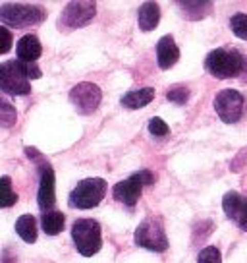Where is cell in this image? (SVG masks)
<instances>
[{"label":"cell","mask_w":247,"mask_h":263,"mask_svg":"<svg viewBox=\"0 0 247 263\" xmlns=\"http://www.w3.org/2000/svg\"><path fill=\"white\" fill-rule=\"evenodd\" d=\"M160 20V8L157 2H143L137 12V22H139L141 31H153Z\"/></svg>","instance_id":"obj_14"},{"label":"cell","mask_w":247,"mask_h":263,"mask_svg":"<svg viewBox=\"0 0 247 263\" xmlns=\"http://www.w3.org/2000/svg\"><path fill=\"white\" fill-rule=\"evenodd\" d=\"M180 58V49L178 45L174 43V39L170 35H164L160 41L157 43V62L162 70L172 68Z\"/></svg>","instance_id":"obj_12"},{"label":"cell","mask_w":247,"mask_h":263,"mask_svg":"<svg viewBox=\"0 0 247 263\" xmlns=\"http://www.w3.org/2000/svg\"><path fill=\"white\" fill-rule=\"evenodd\" d=\"M153 182H155V176H153L151 171H139L133 176H130L128 180L118 182L112 192H114V197L118 201H122L123 205L128 207H133L139 199L143 186H149Z\"/></svg>","instance_id":"obj_7"},{"label":"cell","mask_w":247,"mask_h":263,"mask_svg":"<svg viewBox=\"0 0 247 263\" xmlns=\"http://www.w3.org/2000/svg\"><path fill=\"white\" fill-rule=\"evenodd\" d=\"M0 89L8 95H27L31 91L19 60H8L0 64Z\"/></svg>","instance_id":"obj_5"},{"label":"cell","mask_w":247,"mask_h":263,"mask_svg":"<svg viewBox=\"0 0 247 263\" xmlns=\"http://www.w3.org/2000/svg\"><path fill=\"white\" fill-rule=\"evenodd\" d=\"M17 120V112L14 105L0 97V128H12Z\"/></svg>","instance_id":"obj_21"},{"label":"cell","mask_w":247,"mask_h":263,"mask_svg":"<svg viewBox=\"0 0 247 263\" xmlns=\"http://www.w3.org/2000/svg\"><path fill=\"white\" fill-rule=\"evenodd\" d=\"M72 238L77 248V252L85 257L95 255L102 246L100 238V224L93 219H79L72 227Z\"/></svg>","instance_id":"obj_3"},{"label":"cell","mask_w":247,"mask_h":263,"mask_svg":"<svg viewBox=\"0 0 247 263\" xmlns=\"http://www.w3.org/2000/svg\"><path fill=\"white\" fill-rule=\"evenodd\" d=\"M17 201V194L12 188L10 176H0V209L12 207Z\"/></svg>","instance_id":"obj_20"},{"label":"cell","mask_w":247,"mask_h":263,"mask_svg":"<svg viewBox=\"0 0 247 263\" xmlns=\"http://www.w3.org/2000/svg\"><path fill=\"white\" fill-rule=\"evenodd\" d=\"M149 132L153 134V136H157V138H162L168 134V124L162 120V118H153L151 122H149Z\"/></svg>","instance_id":"obj_25"},{"label":"cell","mask_w":247,"mask_h":263,"mask_svg":"<svg viewBox=\"0 0 247 263\" xmlns=\"http://www.w3.org/2000/svg\"><path fill=\"white\" fill-rule=\"evenodd\" d=\"M188 97H190V89L183 87V85H174L172 89L166 91V99L170 103H176V105H183L188 101Z\"/></svg>","instance_id":"obj_22"},{"label":"cell","mask_w":247,"mask_h":263,"mask_svg":"<svg viewBox=\"0 0 247 263\" xmlns=\"http://www.w3.org/2000/svg\"><path fill=\"white\" fill-rule=\"evenodd\" d=\"M100 87L91 82L77 83L74 89L70 91V103L75 107L79 115H93L100 105Z\"/></svg>","instance_id":"obj_9"},{"label":"cell","mask_w":247,"mask_h":263,"mask_svg":"<svg viewBox=\"0 0 247 263\" xmlns=\"http://www.w3.org/2000/svg\"><path fill=\"white\" fill-rule=\"evenodd\" d=\"M107 194V182L102 178H85L77 182L74 192L70 194V205L77 209H91L97 207Z\"/></svg>","instance_id":"obj_4"},{"label":"cell","mask_w":247,"mask_h":263,"mask_svg":"<svg viewBox=\"0 0 247 263\" xmlns=\"http://www.w3.org/2000/svg\"><path fill=\"white\" fill-rule=\"evenodd\" d=\"M238 227L241 230H247V207H245V211H243V215H241V219H239Z\"/></svg>","instance_id":"obj_29"},{"label":"cell","mask_w":247,"mask_h":263,"mask_svg":"<svg viewBox=\"0 0 247 263\" xmlns=\"http://www.w3.org/2000/svg\"><path fill=\"white\" fill-rule=\"evenodd\" d=\"M243 62H245V58L241 57L239 50L216 49L209 52L205 68L209 70V74L218 80H230V78H238L241 74Z\"/></svg>","instance_id":"obj_1"},{"label":"cell","mask_w":247,"mask_h":263,"mask_svg":"<svg viewBox=\"0 0 247 263\" xmlns=\"http://www.w3.org/2000/svg\"><path fill=\"white\" fill-rule=\"evenodd\" d=\"M16 232L27 244L37 242V221H35L33 215H22L16 221Z\"/></svg>","instance_id":"obj_17"},{"label":"cell","mask_w":247,"mask_h":263,"mask_svg":"<svg viewBox=\"0 0 247 263\" xmlns=\"http://www.w3.org/2000/svg\"><path fill=\"white\" fill-rule=\"evenodd\" d=\"M17 60L22 62H35L37 58L41 57L43 47L39 37L35 35H24L19 41H17Z\"/></svg>","instance_id":"obj_13"},{"label":"cell","mask_w":247,"mask_h":263,"mask_svg":"<svg viewBox=\"0 0 247 263\" xmlns=\"http://www.w3.org/2000/svg\"><path fill=\"white\" fill-rule=\"evenodd\" d=\"M47 12L41 6H33V4H17V2H8L0 6V22L10 27H31V25H39L45 22Z\"/></svg>","instance_id":"obj_2"},{"label":"cell","mask_w":247,"mask_h":263,"mask_svg":"<svg viewBox=\"0 0 247 263\" xmlns=\"http://www.w3.org/2000/svg\"><path fill=\"white\" fill-rule=\"evenodd\" d=\"M241 80H243V82H247V60L245 62H243V70H241Z\"/></svg>","instance_id":"obj_30"},{"label":"cell","mask_w":247,"mask_h":263,"mask_svg":"<svg viewBox=\"0 0 247 263\" xmlns=\"http://www.w3.org/2000/svg\"><path fill=\"white\" fill-rule=\"evenodd\" d=\"M222 207L228 219H232L234 222H239V219H241V215H243L247 207V199H243L238 192H228L222 199Z\"/></svg>","instance_id":"obj_15"},{"label":"cell","mask_w":247,"mask_h":263,"mask_svg":"<svg viewBox=\"0 0 247 263\" xmlns=\"http://www.w3.org/2000/svg\"><path fill=\"white\" fill-rule=\"evenodd\" d=\"M54 201H56V196H54V171L45 163L41 168V182H39L37 203L47 213V211H52Z\"/></svg>","instance_id":"obj_11"},{"label":"cell","mask_w":247,"mask_h":263,"mask_svg":"<svg viewBox=\"0 0 247 263\" xmlns=\"http://www.w3.org/2000/svg\"><path fill=\"white\" fill-rule=\"evenodd\" d=\"M12 33H10L8 27L0 25V54H6L10 49H12Z\"/></svg>","instance_id":"obj_26"},{"label":"cell","mask_w":247,"mask_h":263,"mask_svg":"<svg viewBox=\"0 0 247 263\" xmlns=\"http://www.w3.org/2000/svg\"><path fill=\"white\" fill-rule=\"evenodd\" d=\"M22 62V60H19ZM22 70L24 74L27 76V80H37L41 78V68L35 64V62H22Z\"/></svg>","instance_id":"obj_27"},{"label":"cell","mask_w":247,"mask_h":263,"mask_svg":"<svg viewBox=\"0 0 247 263\" xmlns=\"http://www.w3.org/2000/svg\"><path fill=\"white\" fill-rule=\"evenodd\" d=\"M2 263H16V257L12 254V250H4L2 254Z\"/></svg>","instance_id":"obj_28"},{"label":"cell","mask_w":247,"mask_h":263,"mask_svg":"<svg viewBox=\"0 0 247 263\" xmlns=\"http://www.w3.org/2000/svg\"><path fill=\"white\" fill-rule=\"evenodd\" d=\"M64 222H66V217L60 211H47L41 217V227L45 230V234H49V236L60 234L64 230Z\"/></svg>","instance_id":"obj_18"},{"label":"cell","mask_w":247,"mask_h":263,"mask_svg":"<svg viewBox=\"0 0 247 263\" xmlns=\"http://www.w3.org/2000/svg\"><path fill=\"white\" fill-rule=\"evenodd\" d=\"M135 244L151 252H164L168 248V238L162 222L158 219H145L135 230Z\"/></svg>","instance_id":"obj_6"},{"label":"cell","mask_w":247,"mask_h":263,"mask_svg":"<svg viewBox=\"0 0 247 263\" xmlns=\"http://www.w3.org/2000/svg\"><path fill=\"white\" fill-rule=\"evenodd\" d=\"M230 27L239 39H247V14H236V16H232Z\"/></svg>","instance_id":"obj_23"},{"label":"cell","mask_w":247,"mask_h":263,"mask_svg":"<svg viewBox=\"0 0 247 263\" xmlns=\"http://www.w3.org/2000/svg\"><path fill=\"white\" fill-rule=\"evenodd\" d=\"M243 97L236 89H224L214 97V110L226 124H236L243 115Z\"/></svg>","instance_id":"obj_10"},{"label":"cell","mask_w":247,"mask_h":263,"mask_svg":"<svg viewBox=\"0 0 247 263\" xmlns=\"http://www.w3.org/2000/svg\"><path fill=\"white\" fill-rule=\"evenodd\" d=\"M97 14V4L89 0H79V2H70L66 8L62 10L58 24L64 29H77L85 27Z\"/></svg>","instance_id":"obj_8"},{"label":"cell","mask_w":247,"mask_h":263,"mask_svg":"<svg viewBox=\"0 0 247 263\" xmlns=\"http://www.w3.org/2000/svg\"><path fill=\"white\" fill-rule=\"evenodd\" d=\"M197 263H222V255L220 250L214 246H207L201 250V254L197 257Z\"/></svg>","instance_id":"obj_24"},{"label":"cell","mask_w":247,"mask_h":263,"mask_svg":"<svg viewBox=\"0 0 247 263\" xmlns=\"http://www.w3.org/2000/svg\"><path fill=\"white\" fill-rule=\"evenodd\" d=\"M155 99V89L153 87H139L135 91H130L122 97V105L126 108H143Z\"/></svg>","instance_id":"obj_16"},{"label":"cell","mask_w":247,"mask_h":263,"mask_svg":"<svg viewBox=\"0 0 247 263\" xmlns=\"http://www.w3.org/2000/svg\"><path fill=\"white\" fill-rule=\"evenodd\" d=\"M180 8L183 17H188V20H201V17L211 14L213 2H207V0H203V2H180Z\"/></svg>","instance_id":"obj_19"}]
</instances>
